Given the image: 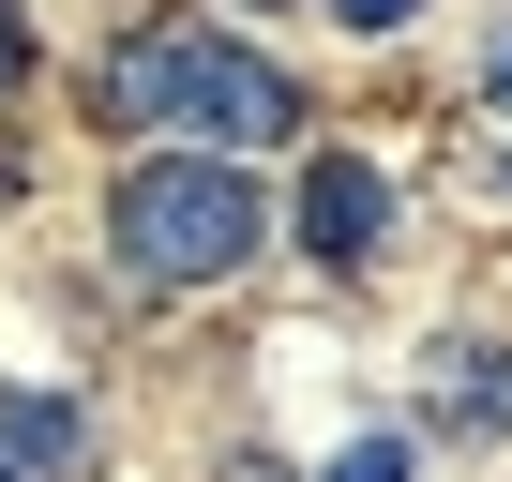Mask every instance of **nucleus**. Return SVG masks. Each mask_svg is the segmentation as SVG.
I'll use <instances>...</instances> for the list:
<instances>
[{
    "instance_id": "1",
    "label": "nucleus",
    "mask_w": 512,
    "mask_h": 482,
    "mask_svg": "<svg viewBox=\"0 0 512 482\" xmlns=\"http://www.w3.org/2000/svg\"><path fill=\"white\" fill-rule=\"evenodd\" d=\"M91 106H106V121H136V136L226 151V166L302 136V91H287V61H256V46H241V31H211V16L121 31V46H106V76H91Z\"/></svg>"
},
{
    "instance_id": "2",
    "label": "nucleus",
    "mask_w": 512,
    "mask_h": 482,
    "mask_svg": "<svg viewBox=\"0 0 512 482\" xmlns=\"http://www.w3.org/2000/svg\"><path fill=\"white\" fill-rule=\"evenodd\" d=\"M106 241L136 287H226L256 241H272V196H256L226 151H136L106 181Z\"/></svg>"
},
{
    "instance_id": "3",
    "label": "nucleus",
    "mask_w": 512,
    "mask_h": 482,
    "mask_svg": "<svg viewBox=\"0 0 512 482\" xmlns=\"http://www.w3.org/2000/svg\"><path fill=\"white\" fill-rule=\"evenodd\" d=\"M377 241H392V181H377L362 151H317V166H302V257H317V272H362Z\"/></svg>"
},
{
    "instance_id": "4",
    "label": "nucleus",
    "mask_w": 512,
    "mask_h": 482,
    "mask_svg": "<svg viewBox=\"0 0 512 482\" xmlns=\"http://www.w3.org/2000/svg\"><path fill=\"white\" fill-rule=\"evenodd\" d=\"M0 467H16V482L91 467V407H61V392H0Z\"/></svg>"
},
{
    "instance_id": "5",
    "label": "nucleus",
    "mask_w": 512,
    "mask_h": 482,
    "mask_svg": "<svg viewBox=\"0 0 512 482\" xmlns=\"http://www.w3.org/2000/svg\"><path fill=\"white\" fill-rule=\"evenodd\" d=\"M437 422H512V347H437Z\"/></svg>"
},
{
    "instance_id": "6",
    "label": "nucleus",
    "mask_w": 512,
    "mask_h": 482,
    "mask_svg": "<svg viewBox=\"0 0 512 482\" xmlns=\"http://www.w3.org/2000/svg\"><path fill=\"white\" fill-rule=\"evenodd\" d=\"M332 482H407V437H347V452H332Z\"/></svg>"
},
{
    "instance_id": "7",
    "label": "nucleus",
    "mask_w": 512,
    "mask_h": 482,
    "mask_svg": "<svg viewBox=\"0 0 512 482\" xmlns=\"http://www.w3.org/2000/svg\"><path fill=\"white\" fill-rule=\"evenodd\" d=\"M16 76H31V16L0 0V91H16Z\"/></svg>"
},
{
    "instance_id": "8",
    "label": "nucleus",
    "mask_w": 512,
    "mask_h": 482,
    "mask_svg": "<svg viewBox=\"0 0 512 482\" xmlns=\"http://www.w3.org/2000/svg\"><path fill=\"white\" fill-rule=\"evenodd\" d=\"M332 16H347V31H407V16H422V0H332Z\"/></svg>"
},
{
    "instance_id": "9",
    "label": "nucleus",
    "mask_w": 512,
    "mask_h": 482,
    "mask_svg": "<svg viewBox=\"0 0 512 482\" xmlns=\"http://www.w3.org/2000/svg\"><path fill=\"white\" fill-rule=\"evenodd\" d=\"M482 91H497V106H512V31H497V61H482Z\"/></svg>"
},
{
    "instance_id": "10",
    "label": "nucleus",
    "mask_w": 512,
    "mask_h": 482,
    "mask_svg": "<svg viewBox=\"0 0 512 482\" xmlns=\"http://www.w3.org/2000/svg\"><path fill=\"white\" fill-rule=\"evenodd\" d=\"M0 482H16V467H0Z\"/></svg>"
}]
</instances>
